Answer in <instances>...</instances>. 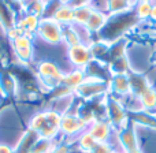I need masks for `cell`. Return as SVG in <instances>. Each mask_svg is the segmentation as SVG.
I'll return each mask as SVG.
<instances>
[{"mask_svg":"<svg viewBox=\"0 0 156 153\" xmlns=\"http://www.w3.org/2000/svg\"><path fill=\"white\" fill-rule=\"evenodd\" d=\"M37 33L43 40L49 44H58L63 40V26L54 18L40 19Z\"/></svg>","mask_w":156,"mask_h":153,"instance_id":"cell-1","label":"cell"},{"mask_svg":"<svg viewBox=\"0 0 156 153\" xmlns=\"http://www.w3.org/2000/svg\"><path fill=\"white\" fill-rule=\"evenodd\" d=\"M107 115L110 118L111 123L121 130L126 126V122H129V119H127V111L122 107V104H119L114 99H108V101H107Z\"/></svg>","mask_w":156,"mask_h":153,"instance_id":"cell-2","label":"cell"},{"mask_svg":"<svg viewBox=\"0 0 156 153\" xmlns=\"http://www.w3.org/2000/svg\"><path fill=\"white\" fill-rule=\"evenodd\" d=\"M105 89H107V85L101 79L94 78V79L83 81L76 90L80 96L85 97V99H92V97H96L101 94L103 92H105Z\"/></svg>","mask_w":156,"mask_h":153,"instance_id":"cell-3","label":"cell"},{"mask_svg":"<svg viewBox=\"0 0 156 153\" xmlns=\"http://www.w3.org/2000/svg\"><path fill=\"white\" fill-rule=\"evenodd\" d=\"M38 74H40V77L43 78L45 82H49L51 83V86H56L58 83H62V79H63V74L60 73L59 67H58L56 64H54V63L51 62H43L40 63V66H38Z\"/></svg>","mask_w":156,"mask_h":153,"instance_id":"cell-4","label":"cell"},{"mask_svg":"<svg viewBox=\"0 0 156 153\" xmlns=\"http://www.w3.org/2000/svg\"><path fill=\"white\" fill-rule=\"evenodd\" d=\"M119 142H121L122 148L125 149V153L138 149L137 137H136V131H134V123L132 120H129V124L125 126L119 131Z\"/></svg>","mask_w":156,"mask_h":153,"instance_id":"cell-5","label":"cell"},{"mask_svg":"<svg viewBox=\"0 0 156 153\" xmlns=\"http://www.w3.org/2000/svg\"><path fill=\"white\" fill-rule=\"evenodd\" d=\"M127 78H129V83H130V92L133 93V96L138 97V99L141 97V94L145 93L151 88L149 81L147 79V77L140 73L129 71L127 73Z\"/></svg>","mask_w":156,"mask_h":153,"instance_id":"cell-6","label":"cell"},{"mask_svg":"<svg viewBox=\"0 0 156 153\" xmlns=\"http://www.w3.org/2000/svg\"><path fill=\"white\" fill-rule=\"evenodd\" d=\"M69 57L76 66H86L90 63L92 54L90 48L83 45L82 43L69 48Z\"/></svg>","mask_w":156,"mask_h":153,"instance_id":"cell-7","label":"cell"},{"mask_svg":"<svg viewBox=\"0 0 156 153\" xmlns=\"http://www.w3.org/2000/svg\"><path fill=\"white\" fill-rule=\"evenodd\" d=\"M85 122L82 119H80L78 116L74 115H65L62 116V120H60V130H62L65 134L71 135L74 133L80 131L83 126H85Z\"/></svg>","mask_w":156,"mask_h":153,"instance_id":"cell-8","label":"cell"},{"mask_svg":"<svg viewBox=\"0 0 156 153\" xmlns=\"http://www.w3.org/2000/svg\"><path fill=\"white\" fill-rule=\"evenodd\" d=\"M127 119L132 120L134 124L138 123L156 130V118L147 111H136V112L134 111H127Z\"/></svg>","mask_w":156,"mask_h":153,"instance_id":"cell-9","label":"cell"},{"mask_svg":"<svg viewBox=\"0 0 156 153\" xmlns=\"http://www.w3.org/2000/svg\"><path fill=\"white\" fill-rule=\"evenodd\" d=\"M110 131H111L110 124H108V122L104 120H93L90 129H89L90 135L97 142H105L108 140V137H110Z\"/></svg>","mask_w":156,"mask_h":153,"instance_id":"cell-10","label":"cell"},{"mask_svg":"<svg viewBox=\"0 0 156 153\" xmlns=\"http://www.w3.org/2000/svg\"><path fill=\"white\" fill-rule=\"evenodd\" d=\"M38 25H40L38 16L33 15V14H25V15L21 18V21L16 23V26L23 32V34L32 36L33 32H37Z\"/></svg>","mask_w":156,"mask_h":153,"instance_id":"cell-11","label":"cell"},{"mask_svg":"<svg viewBox=\"0 0 156 153\" xmlns=\"http://www.w3.org/2000/svg\"><path fill=\"white\" fill-rule=\"evenodd\" d=\"M105 22H107V16L103 12H100V11L93 10L90 16H89L88 22H86L85 27L89 32H99V30H101L105 26Z\"/></svg>","mask_w":156,"mask_h":153,"instance_id":"cell-12","label":"cell"},{"mask_svg":"<svg viewBox=\"0 0 156 153\" xmlns=\"http://www.w3.org/2000/svg\"><path fill=\"white\" fill-rule=\"evenodd\" d=\"M0 22L5 30H10L11 27L16 26L12 10L5 3H3V0H0Z\"/></svg>","mask_w":156,"mask_h":153,"instance_id":"cell-13","label":"cell"},{"mask_svg":"<svg viewBox=\"0 0 156 153\" xmlns=\"http://www.w3.org/2000/svg\"><path fill=\"white\" fill-rule=\"evenodd\" d=\"M111 88L115 93L119 94H127L130 93V83H129V78L127 74L123 75H114L111 79Z\"/></svg>","mask_w":156,"mask_h":153,"instance_id":"cell-14","label":"cell"},{"mask_svg":"<svg viewBox=\"0 0 156 153\" xmlns=\"http://www.w3.org/2000/svg\"><path fill=\"white\" fill-rule=\"evenodd\" d=\"M54 19L56 22H59L60 25H70L73 23L74 21V8H71L70 5L65 4L59 8V10L55 12L54 15Z\"/></svg>","mask_w":156,"mask_h":153,"instance_id":"cell-15","label":"cell"},{"mask_svg":"<svg viewBox=\"0 0 156 153\" xmlns=\"http://www.w3.org/2000/svg\"><path fill=\"white\" fill-rule=\"evenodd\" d=\"M83 81H85L83 73L81 70H76V71H73V73L67 74V75H63L62 83L70 89H77Z\"/></svg>","mask_w":156,"mask_h":153,"instance_id":"cell-16","label":"cell"},{"mask_svg":"<svg viewBox=\"0 0 156 153\" xmlns=\"http://www.w3.org/2000/svg\"><path fill=\"white\" fill-rule=\"evenodd\" d=\"M92 7L90 5H85V7H80V8H74V25H80V26H85L88 22L89 16L92 14Z\"/></svg>","mask_w":156,"mask_h":153,"instance_id":"cell-17","label":"cell"},{"mask_svg":"<svg viewBox=\"0 0 156 153\" xmlns=\"http://www.w3.org/2000/svg\"><path fill=\"white\" fill-rule=\"evenodd\" d=\"M140 101L144 110H154V108H156V90L151 86L145 93L141 94Z\"/></svg>","mask_w":156,"mask_h":153,"instance_id":"cell-18","label":"cell"},{"mask_svg":"<svg viewBox=\"0 0 156 153\" xmlns=\"http://www.w3.org/2000/svg\"><path fill=\"white\" fill-rule=\"evenodd\" d=\"M51 151H52L51 140H48V138H38L36 141V144L33 145L30 153H51Z\"/></svg>","mask_w":156,"mask_h":153,"instance_id":"cell-19","label":"cell"},{"mask_svg":"<svg viewBox=\"0 0 156 153\" xmlns=\"http://www.w3.org/2000/svg\"><path fill=\"white\" fill-rule=\"evenodd\" d=\"M107 8L111 11V14H119L123 12L129 8V2L127 0H107Z\"/></svg>","mask_w":156,"mask_h":153,"instance_id":"cell-20","label":"cell"},{"mask_svg":"<svg viewBox=\"0 0 156 153\" xmlns=\"http://www.w3.org/2000/svg\"><path fill=\"white\" fill-rule=\"evenodd\" d=\"M96 142L97 141L94 140L93 137L90 135V133H85V134H82L81 135V138H80V148L82 149L83 152H86V153H89L93 149V146L96 145Z\"/></svg>","mask_w":156,"mask_h":153,"instance_id":"cell-21","label":"cell"},{"mask_svg":"<svg viewBox=\"0 0 156 153\" xmlns=\"http://www.w3.org/2000/svg\"><path fill=\"white\" fill-rule=\"evenodd\" d=\"M151 11H152V5L149 2H141L137 7V14L140 18H145V16L151 15Z\"/></svg>","mask_w":156,"mask_h":153,"instance_id":"cell-22","label":"cell"},{"mask_svg":"<svg viewBox=\"0 0 156 153\" xmlns=\"http://www.w3.org/2000/svg\"><path fill=\"white\" fill-rule=\"evenodd\" d=\"M15 54H16V56H18L21 60H23V62H27V60L32 59L33 51H32V47H26V48H18V49H15Z\"/></svg>","mask_w":156,"mask_h":153,"instance_id":"cell-23","label":"cell"},{"mask_svg":"<svg viewBox=\"0 0 156 153\" xmlns=\"http://www.w3.org/2000/svg\"><path fill=\"white\" fill-rule=\"evenodd\" d=\"M89 153H112V151L107 142H96V145Z\"/></svg>","mask_w":156,"mask_h":153,"instance_id":"cell-24","label":"cell"},{"mask_svg":"<svg viewBox=\"0 0 156 153\" xmlns=\"http://www.w3.org/2000/svg\"><path fill=\"white\" fill-rule=\"evenodd\" d=\"M92 0H67L66 4L70 5L71 8H80V7H85V5H89Z\"/></svg>","mask_w":156,"mask_h":153,"instance_id":"cell-25","label":"cell"},{"mask_svg":"<svg viewBox=\"0 0 156 153\" xmlns=\"http://www.w3.org/2000/svg\"><path fill=\"white\" fill-rule=\"evenodd\" d=\"M51 153H69V148L66 145H60V146H58V148L52 149Z\"/></svg>","mask_w":156,"mask_h":153,"instance_id":"cell-26","label":"cell"},{"mask_svg":"<svg viewBox=\"0 0 156 153\" xmlns=\"http://www.w3.org/2000/svg\"><path fill=\"white\" fill-rule=\"evenodd\" d=\"M0 153H15V152L7 145H0Z\"/></svg>","mask_w":156,"mask_h":153,"instance_id":"cell-27","label":"cell"},{"mask_svg":"<svg viewBox=\"0 0 156 153\" xmlns=\"http://www.w3.org/2000/svg\"><path fill=\"white\" fill-rule=\"evenodd\" d=\"M151 16H152V18H154L155 21H156V5H154V7H152V11H151Z\"/></svg>","mask_w":156,"mask_h":153,"instance_id":"cell-28","label":"cell"},{"mask_svg":"<svg viewBox=\"0 0 156 153\" xmlns=\"http://www.w3.org/2000/svg\"><path fill=\"white\" fill-rule=\"evenodd\" d=\"M127 153H143L140 149H136V151H132V152H127Z\"/></svg>","mask_w":156,"mask_h":153,"instance_id":"cell-29","label":"cell"},{"mask_svg":"<svg viewBox=\"0 0 156 153\" xmlns=\"http://www.w3.org/2000/svg\"><path fill=\"white\" fill-rule=\"evenodd\" d=\"M141 2H149V0H141Z\"/></svg>","mask_w":156,"mask_h":153,"instance_id":"cell-30","label":"cell"},{"mask_svg":"<svg viewBox=\"0 0 156 153\" xmlns=\"http://www.w3.org/2000/svg\"><path fill=\"white\" fill-rule=\"evenodd\" d=\"M21 2H27V0H21Z\"/></svg>","mask_w":156,"mask_h":153,"instance_id":"cell-31","label":"cell"},{"mask_svg":"<svg viewBox=\"0 0 156 153\" xmlns=\"http://www.w3.org/2000/svg\"><path fill=\"white\" fill-rule=\"evenodd\" d=\"M112 153H116V152H112Z\"/></svg>","mask_w":156,"mask_h":153,"instance_id":"cell-32","label":"cell"}]
</instances>
